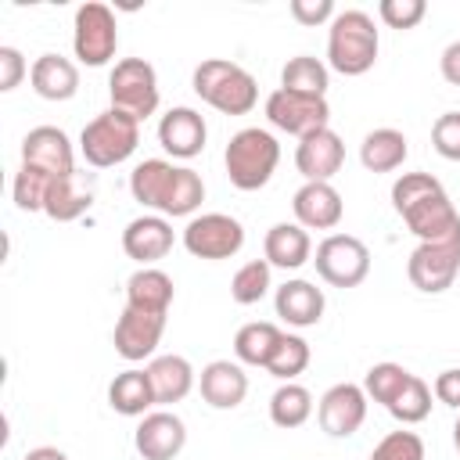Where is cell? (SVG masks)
<instances>
[{
    "mask_svg": "<svg viewBox=\"0 0 460 460\" xmlns=\"http://www.w3.org/2000/svg\"><path fill=\"white\" fill-rule=\"evenodd\" d=\"M431 147L446 162H460V111H446L431 126Z\"/></svg>",
    "mask_w": 460,
    "mask_h": 460,
    "instance_id": "40",
    "label": "cell"
},
{
    "mask_svg": "<svg viewBox=\"0 0 460 460\" xmlns=\"http://www.w3.org/2000/svg\"><path fill=\"white\" fill-rule=\"evenodd\" d=\"M367 392H363V385H352V381H338V385H331L323 395H320V402H316V420H320V428L331 435V438H349V435H356L359 428H363V420H367Z\"/></svg>",
    "mask_w": 460,
    "mask_h": 460,
    "instance_id": "13",
    "label": "cell"
},
{
    "mask_svg": "<svg viewBox=\"0 0 460 460\" xmlns=\"http://www.w3.org/2000/svg\"><path fill=\"white\" fill-rule=\"evenodd\" d=\"M162 334H165V316L140 313V309L126 305L119 323H115L111 345L126 363H144V359H155V352L162 345Z\"/></svg>",
    "mask_w": 460,
    "mask_h": 460,
    "instance_id": "15",
    "label": "cell"
},
{
    "mask_svg": "<svg viewBox=\"0 0 460 460\" xmlns=\"http://www.w3.org/2000/svg\"><path fill=\"white\" fill-rule=\"evenodd\" d=\"M108 97H111V108L115 111H126L129 119L144 122L147 115L158 111V72L151 61L144 58H122L115 61L111 75H108Z\"/></svg>",
    "mask_w": 460,
    "mask_h": 460,
    "instance_id": "7",
    "label": "cell"
},
{
    "mask_svg": "<svg viewBox=\"0 0 460 460\" xmlns=\"http://www.w3.org/2000/svg\"><path fill=\"white\" fill-rule=\"evenodd\" d=\"M176 298V284L165 270L158 266H140L129 273L126 280V305L140 309V313H155V316H169V305Z\"/></svg>",
    "mask_w": 460,
    "mask_h": 460,
    "instance_id": "24",
    "label": "cell"
},
{
    "mask_svg": "<svg viewBox=\"0 0 460 460\" xmlns=\"http://www.w3.org/2000/svg\"><path fill=\"white\" fill-rule=\"evenodd\" d=\"M172 241H176L172 223H169L165 216H158V212L137 216V219H129L126 230H122V252H126L133 262H140V266H155L158 259H165V255L172 252Z\"/></svg>",
    "mask_w": 460,
    "mask_h": 460,
    "instance_id": "19",
    "label": "cell"
},
{
    "mask_svg": "<svg viewBox=\"0 0 460 460\" xmlns=\"http://www.w3.org/2000/svg\"><path fill=\"white\" fill-rule=\"evenodd\" d=\"M270 288H273V266H270L266 259H252V262H244V266L230 277V298H234L237 305H255V302H262V298L270 295Z\"/></svg>",
    "mask_w": 460,
    "mask_h": 460,
    "instance_id": "33",
    "label": "cell"
},
{
    "mask_svg": "<svg viewBox=\"0 0 460 460\" xmlns=\"http://www.w3.org/2000/svg\"><path fill=\"white\" fill-rule=\"evenodd\" d=\"M273 309H277V316H280L288 327H298V331H302V327H316V323L323 320L327 298H323V291H320L313 280L295 277V280H284V284L277 288Z\"/></svg>",
    "mask_w": 460,
    "mask_h": 460,
    "instance_id": "21",
    "label": "cell"
},
{
    "mask_svg": "<svg viewBox=\"0 0 460 460\" xmlns=\"http://www.w3.org/2000/svg\"><path fill=\"white\" fill-rule=\"evenodd\" d=\"M377 14L388 29H417L428 14V4L424 0H381L377 4Z\"/></svg>",
    "mask_w": 460,
    "mask_h": 460,
    "instance_id": "39",
    "label": "cell"
},
{
    "mask_svg": "<svg viewBox=\"0 0 460 460\" xmlns=\"http://www.w3.org/2000/svg\"><path fill=\"white\" fill-rule=\"evenodd\" d=\"M190 86L208 108H216L223 115H248L259 104L255 75L248 68H241L237 61H226V58H205L194 68Z\"/></svg>",
    "mask_w": 460,
    "mask_h": 460,
    "instance_id": "4",
    "label": "cell"
},
{
    "mask_svg": "<svg viewBox=\"0 0 460 460\" xmlns=\"http://www.w3.org/2000/svg\"><path fill=\"white\" fill-rule=\"evenodd\" d=\"M183 248L194 259H208V262L234 259L244 248V226H241V219H234L226 212L190 216L183 226Z\"/></svg>",
    "mask_w": 460,
    "mask_h": 460,
    "instance_id": "11",
    "label": "cell"
},
{
    "mask_svg": "<svg viewBox=\"0 0 460 460\" xmlns=\"http://www.w3.org/2000/svg\"><path fill=\"white\" fill-rule=\"evenodd\" d=\"M295 223L305 230H334L345 216V201L334 183H302L291 198Z\"/></svg>",
    "mask_w": 460,
    "mask_h": 460,
    "instance_id": "20",
    "label": "cell"
},
{
    "mask_svg": "<svg viewBox=\"0 0 460 460\" xmlns=\"http://www.w3.org/2000/svg\"><path fill=\"white\" fill-rule=\"evenodd\" d=\"M129 194L133 201L165 219H190L205 201V180L190 165H176L169 158H144L129 172Z\"/></svg>",
    "mask_w": 460,
    "mask_h": 460,
    "instance_id": "1",
    "label": "cell"
},
{
    "mask_svg": "<svg viewBox=\"0 0 460 460\" xmlns=\"http://www.w3.org/2000/svg\"><path fill=\"white\" fill-rule=\"evenodd\" d=\"M58 176L36 169V165H18L14 172V183H11V194H14V205L22 212H43V201H47V190Z\"/></svg>",
    "mask_w": 460,
    "mask_h": 460,
    "instance_id": "37",
    "label": "cell"
},
{
    "mask_svg": "<svg viewBox=\"0 0 460 460\" xmlns=\"http://www.w3.org/2000/svg\"><path fill=\"white\" fill-rule=\"evenodd\" d=\"M316 273L331 288H359L370 273V248L352 234H327L316 244Z\"/></svg>",
    "mask_w": 460,
    "mask_h": 460,
    "instance_id": "9",
    "label": "cell"
},
{
    "mask_svg": "<svg viewBox=\"0 0 460 460\" xmlns=\"http://www.w3.org/2000/svg\"><path fill=\"white\" fill-rule=\"evenodd\" d=\"M205 140H208V126L201 119V111L180 104V108H169L162 119H158V144L165 155H172L176 162H190L205 151Z\"/></svg>",
    "mask_w": 460,
    "mask_h": 460,
    "instance_id": "17",
    "label": "cell"
},
{
    "mask_svg": "<svg viewBox=\"0 0 460 460\" xmlns=\"http://www.w3.org/2000/svg\"><path fill=\"white\" fill-rule=\"evenodd\" d=\"M460 273V234L446 241H420L406 259V277L424 295H442Z\"/></svg>",
    "mask_w": 460,
    "mask_h": 460,
    "instance_id": "12",
    "label": "cell"
},
{
    "mask_svg": "<svg viewBox=\"0 0 460 460\" xmlns=\"http://www.w3.org/2000/svg\"><path fill=\"white\" fill-rule=\"evenodd\" d=\"M406 155H410V140L402 129H392V126L370 129L359 144V162L367 172H395L402 169Z\"/></svg>",
    "mask_w": 460,
    "mask_h": 460,
    "instance_id": "28",
    "label": "cell"
},
{
    "mask_svg": "<svg viewBox=\"0 0 460 460\" xmlns=\"http://www.w3.org/2000/svg\"><path fill=\"white\" fill-rule=\"evenodd\" d=\"M137 144H140V122L115 108L93 115L79 133V155L93 169H111L129 162Z\"/></svg>",
    "mask_w": 460,
    "mask_h": 460,
    "instance_id": "6",
    "label": "cell"
},
{
    "mask_svg": "<svg viewBox=\"0 0 460 460\" xmlns=\"http://www.w3.org/2000/svg\"><path fill=\"white\" fill-rule=\"evenodd\" d=\"M223 165H226V180L237 190H262L280 165V144L270 129L244 126L230 137L223 151Z\"/></svg>",
    "mask_w": 460,
    "mask_h": 460,
    "instance_id": "5",
    "label": "cell"
},
{
    "mask_svg": "<svg viewBox=\"0 0 460 460\" xmlns=\"http://www.w3.org/2000/svg\"><path fill=\"white\" fill-rule=\"evenodd\" d=\"M198 388H201V399L212 410H234L248 395V374L237 359H212V363L201 367Z\"/></svg>",
    "mask_w": 460,
    "mask_h": 460,
    "instance_id": "22",
    "label": "cell"
},
{
    "mask_svg": "<svg viewBox=\"0 0 460 460\" xmlns=\"http://www.w3.org/2000/svg\"><path fill=\"white\" fill-rule=\"evenodd\" d=\"M280 334H284V331H280L277 323H270V320H252V323H244V327L234 334V356H237V363H244V367H262V370H266V363H270V356H273Z\"/></svg>",
    "mask_w": 460,
    "mask_h": 460,
    "instance_id": "30",
    "label": "cell"
},
{
    "mask_svg": "<svg viewBox=\"0 0 460 460\" xmlns=\"http://www.w3.org/2000/svg\"><path fill=\"white\" fill-rule=\"evenodd\" d=\"M392 208L417 241H446L460 234V212L431 172H402L392 183Z\"/></svg>",
    "mask_w": 460,
    "mask_h": 460,
    "instance_id": "2",
    "label": "cell"
},
{
    "mask_svg": "<svg viewBox=\"0 0 460 460\" xmlns=\"http://www.w3.org/2000/svg\"><path fill=\"white\" fill-rule=\"evenodd\" d=\"M345 165V144L341 137L323 126L295 144V169L302 172L305 183H331Z\"/></svg>",
    "mask_w": 460,
    "mask_h": 460,
    "instance_id": "14",
    "label": "cell"
},
{
    "mask_svg": "<svg viewBox=\"0 0 460 460\" xmlns=\"http://www.w3.org/2000/svg\"><path fill=\"white\" fill-rule=\"evenodd\" d=\"M453 446H456V453H460V417H456V424H453Z\"/></svg>",
    "mask_w": 460,
    "mask_h": 460,
    "instance_id": "46",
    "label": "cell"
},
{
    "mask_svg": "<svg viewBox=\"0 0 460 460\" xmlns=\"http://www.w3.org/2000/svg\"><path fill=\"white\" fill-rule=\"evenodd\" d=\"M280 86H284V90H295V93L327 97L331 68H327V61H320V58H313V54H298V58H291V61L280 68Z\"/></svg>",
    "mask_w": 460,
    "mask_h": 460,
    "instance_id": "32",
    "label": "cell"
},
{
    "mask_svg": "<svg viewBox=\"0 0 460 460\" xmlns=\"http://www.w3.org/2000/svg\"><path fill=\"white\" fill-rule=\"evenodd\" d=\"M262 111H266V122H270L273 129H280V133H288V137H298V140L309 137V133H316V129H323V126L331 122V104H327V97L295 93V90H284V86H277V90L266 97Z\"/></svg>",
    "mask_w": 460,
    "mask_h": 460,
    "instance_id": "10",
    "label": "cell"
},
{
    "mask_svg": "<svg viewBox=\"0 0 460 460\" xmlns=\"http://www.w3.org/2000/svg\"><path fill=\"white\" fill-rule=\"evenodd\" d=\"M108 406L115 413H122V417H144V413H151V406H158V402H155V388H151L147 370L129 367V370L115 374V381L108 385Z\"/></svg>",
    "mask_w": 460,
    "mask_h": 460,
    "instance_id": "29",
    "label": "cell"
},
{
    "mask_svg": "<svg viewBox=\"0 0 460 460\" xmlns=\"http://www.w3.org/2000/svg\"><path fill=\"white\" fill-rule=\"evenodd\" d=\"M309 359H313L309 341L302 334H288L284 331L277 349H273V356H270V363H266V374H273L277 381H295L309 367Z\"/></svg>",
    "mask_w": 460,
    "mask_h": 460,
    "instance_id": "34",
    "label": "cell"
},
{
    "mask_svg": "<svg viewBox=\"0 0 460 460\" xmlns=\"http://www.w3.org/2000/svg\"><path fill=\"white\" fill-rule=\"evenodd\" d=\"M93 172H72V176H58L47 190V201H43V216L54 219V223H72L79 219L83 212H90L93 205Z\"/></svg>",
    "mask_w": 460,
    "mask_h": 460,
    "instance_id": "23",
    "label": "cell"
},
{
    "mask_svg": "<svg viewBox=\"0 0 460 460\" xmlns=\"http://www.w3.org/2000/svg\"><path fill=\"white\" fill-rule=\"evenodd\" d=\"M381 36L367 11H338L327 29V68L338 75H367L377 61Z\"/></svg>",
    "mask_w": 460,
    "mask_h": 460,
    "instance_id": "3",
    "label": "cell"
},
{
    "mask_svg": "<svg viewBox=\"0 0 460 460\" xmlns=\"http://www.w3.org/2000/svg\"><path fill=\"white\" fill-rule=\"evenodd\" d=\"M410 377H413V374H410L402 363H374V367L367 370V377H363V392H367V399H374V402H381V406L388 410L392 399L406 388Z\"/></svg>",
    "mask_w": 460,
    "mask_h": 460,
    "instance_id": "36",
    "label": "cell"
},
{
    "mask_svg": "<svg viewBox=\"0 0 460 460\" xmlns=\"http://www.w3.org/2000/svg\"><path fill=\"white\" fill-rule=\"evenodd\" d=\"M431 392H435V399H438L442 406H449V410H460V367H449V370H442V374L435 377Z\"/></svg>",
    "mask_w": 460,
    "mask_h": 460,
    "instance_id": "43",
    "label": "cell"
},
{
    "mask_svg": "<svg viewBox=\"0 0 460 460\" xmlns=\"http://www.w3.org/2000/svg\"><path fill=\"white\" fill-rule=\"evenodd\" d=\"M29 83L43 101H72L79 93V65L61 54H40L29 68Z\"/></svg>",
    "mask_w": 460,
    "mask_h": 460,
    "instance_id": "26",
    "label": "cell"
},
{
    "mask_svg": "<svg viewBox=\"0 0 460 460\" xmlns=\"http://www.w3.org/2000/svg\"><path fill=\"white\" fill-rule=\"evenodd\" d=\"M431 395H435V392H431V385H428L424 377H417V374H413V377L406 381V388H402V392L392 399L388 413H392V417H395L402 428L420 424V420L431 413Z\"/></svg>",
    "mask_w": 460,
    "mask_h": 460,
    "instance_id": "35",
    "label": "cell"
},
{
    "mask_svg": "<svg viewBox=\"0 0 460 460\" xmlns=\"http://www.w3.org/2000/svg\"><path fill=\"white\" fill-rule=\"evenodd\" d=\"M29 68L32 65H25V58H22L18 47H0V90L4 93H11L29 75Z\"/></svg>",
    "mask_w": 460,
    "mask_h": 460,
    "instance_id": "42",
    "label": "cell"
},
{
    "mask_svg": "<svg viewBox=\"0 0 460 460\" xmlns=\"http://www.w3.org/2000/svg\"><path fill=\"white\" fill-rule=\"evenodd\" d=\"M313 417V392L298 381H280V388L270 395V420L284 431L302 428Z\"/></svg>",
    "mask_w": 460,
    "mask_h": 460,
    "instance_id": "31",
    "label": "cell"
},
{
    "mask_svg": "<svg viewBox=\"0 0 460 460\" xmlns=\"http://www.w3.org/2000/svg\"><path fill=\"white\" fill-rule=\"evenodd\" d=\"M72 50L79 58V65H90V68H101L115 58L119 50V22H115V11L101 0H86L75 7V18H72Z\"/></svg>",
    "mask_w": 460,
    "mask_h": 460,
    "instance_id": "8",
    "label": "cell"
},
{
    "mask_svg": "<svg viewBox=\"0 0 460 460\" xmlns=\"http://www.w3.org/2000/svg\"><path fill=\"white\" fill-rule=\"evenodd\" d=\"M262 255L277 270H302L313 259V237L298 223H273L262 237Z\"/></svg>",
    "mask_w": 460,
    "mask_h": 460,
    "instance_id": "25",
    "label": "cell"
},
{
    "mask_svg": "<svg viewBox=\"0 0 460 460\" xmlns=\"http://www.w3.org/2000/svg\"><path fill=\"white\" fill-rule=\"evenodd\" d=\"M438 72H442V79H446L449 86H460V40H453V43L442 50Z\"/></svg>",
    "mask_w": 460,
    "mask_h": 460,
    "instance_id": "44",
    "label": "cell"
},
{
    "mask_svg": "<svg viewBox=\"0 0 460 460\" xmlns=\"http://www.w3.org/2000/svg\"><path fill=\"white\" fill-rule=\"evenodd\" d=\"M144 370H147V377H151V388H155V402H158V406L183 402V399L190 395L194 381H198L190 359H187V356H176V352L155 356Z\"/></svg>",
    "mask_w": 460,
    "mask_h": 460,
    "instance_id": "27",
    "label": "cell"
},
{
    "mask_svg": "<svg viewBox=\"0 0 460 460\" xmlns=\"http://www.w3.org/2000/svg\"><path fill=\"white\" fill-rule=\"evenodd\" d=\"M370 460H424V438L417 431H388L374 449H370Z\"/></svg>",
    "mask_w": 460,
    "mask_h": 460,
    "instance_id": "38",
    "label": "cell"
},
{
    "mask_svg": "<svg viewBox=\"0 0 460 460\" xmlns=\"http://www.w3.org/2000/svg\"><path fill=\"white\" fill-rule=\"evenodd\" d=\"M22 165H36L50 176H72L75 172V147H72L65 129L36 126L22 137Z\"/></svg>",
    "mask_w": 460,
    "mask_h": 460,
    "instance_id": "18",
    "label": "cell"
},
{
    "mask_svg": "<svg viewBox=\"0 0 460 460\" xmlns=\"http://www.w3.org/2000/svg\"><path fill=\"white\" fill-rule=\"evenodd\" d=\"M133 446L144 460H176L187 446V424L172 410H151L140 417Z\"/></svg>",
    "mask_w": 460,
    "mask_h": 460,
    "instance_id": "16",
    "label": "cell"
},
{
    "mask_svg": "<svg viewBox=\"0 0 460 460\" xmlns=\"http://www.w3.org/2000/svg\"><path fill=\"white\" fill-rule=\"evenodd\" d=\"M288 11H291V18L298 22V25H305V29H316V25H331L334 22V4L331 0H291L288 4Z\"/></svg>",
    "mask_w": 460,
    "mask_h": 460,
    "instance_id": "41",
    "label": "cell"
},
{
    "mask_svg": "<svg viewBox=\"0 0 460 460\" xmlns=\"http://www.w3.org/2000/svg\"><path fill=\"white\" fill-rule=\"evenodd\" d=\"M22 460H68L58 446H36V449H29Z\"/></svg>",
    "mask_w": 460,
    "mask_h": 460,
    "instance_id": "45",
    "label": "cell"
}]
</instances>
